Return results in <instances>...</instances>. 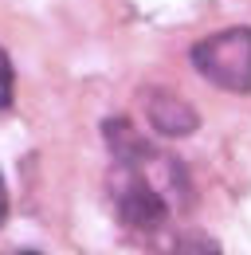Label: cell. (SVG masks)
Segmentation results:
<instances>
[{"label":"cell","instance_id":"6da1fadb","mask_svg":"<svg viewBox=\"0 0 251 255\" xmlns=\"http://www.w3.org/2000/svg\"><path fill=\"white\" fill-rule=\"evenodd\" d=\"M192 67L224 91H251V28H228L192 47Z\"/></svg>","mask_w":251,"mask_h":255},{"label":"cell","instance_id":"7a4b0ae2","mask_svg":"<svg viewBox=\"0 0 251 255\" xmlns=\"http://www.w3.org/2000/svg\"><path fill=\"white\" fill-rule=\"evenodd\" d=\"M122 189H118V212H122L126 224L133 228H157L165 220V200L161 192L149 185V177L133 165V161L122 157Z\"/></svg>","mask_w":251,"mask_h":255},{"label":"cell","instance_id":"3957f363","mask_svg":"<svg viewBox=\"0 0 251 255\" xmlns=\"http://www.w3.org/2000/svg\"><path fill=\"white\" fill-rule=\"evenodd\" d=\"M149 122H153L157 133H169V137H185V133H192L196 129V110L188 106V102H181V98L165 95V91H153V98H149Z\"/></svg>","mask_w":251,"mask_h":255},{"label":"cell","instance_id":"277c9868","mask_svg":"<svg viewBox=\"0 0 251 255\" xmlns=\"http://www.w3.org/2000/svg\"><path fill=\"white\" fill-rule=\"evenodd\" d=\"M12 91H16V75H12V59L8 51L0 47V110L12 106Z\"/></svg>","mask_w":251,"mask_h":255},{"label":"cell","instance_id":"5b68a950","mask_svg":"<svg viewBox=\"0 0 251 255\" xmlns=\"http://www.w3.org/2000/svg\"><path fill=\"white\" fill-rule=\"evenodd\" d=\"M177 255H220V248L212 240H204V236H192V240H185L177 248Z\"/></svg>","mask_w":251,"mask_h":255},{"label":"cell","instance_id":"8992f818","mask_svg":"<svg viewBox=\"0 0 251 255\" xmlns=\"http://www.w3.org/2000/svg\"><path fill=\"white\" fill-rule=\"evenodd\" d=\"M4 212H8V196H4V177H0V220H4Z\"/></svg>","mask_w":251,"mask_h":255}]
</instances>
